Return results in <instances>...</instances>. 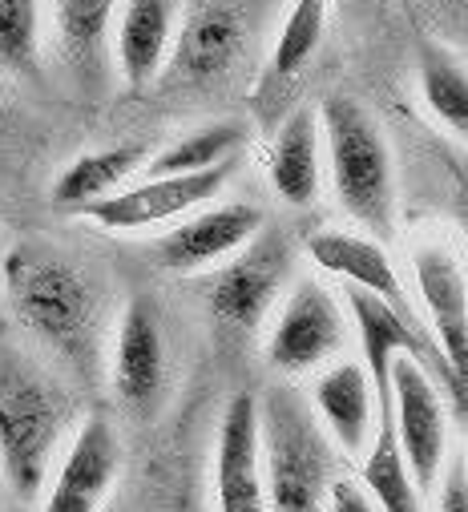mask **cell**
<instances>
[{
  "label": "cell",
  "mask_w": 468,
  "mask_h": 512,
  "mask_svg": "<svg viewBox=\"0 0 468 512\" xmlns=\"http://www.w3.org/2000/svg\"><path fill=\"white\" fill-rule=\"evenodd\" d=\"M77 416L81 404L57 375L17 347H0V480L21 504L45 492Z\"/></svg>",
  "instance_id": "2"
},
{
  "label": "cell",
  "mask_w": 468,
  "mask_h": 512,
  "mask_svg": "<svg viewBox=\"0 0 468 512\" xmlns=\"http://www.w3.org/2000/svg\"><path fill=\"white\" fill-rule=\"evenodd\" d=\"M122 468V440L105 416H85L65 444L41 512H97Z\"/></svg>",
  "instance_id": "12"
},
{
  "label": "cell",
  "mask_w": 468,
  "mask_h": 512,
  "mask_svg": "<svg viewBox=\"0 0 468 512\" xmlns=\"http://www.w3.org/2000/svg\"><path fill=\"white\" fill-rule=\"evenodd\" d=\"M263 226H267V218L251 202H226V206H210V210L198 206L178 226H170L166 234L154 238V246H150L154 267H162L170 275H202V271L218 267L222 259H230L239 246H247Z\"/></svg>",
  "instance_id": "11"
},
{
  "label": "cell",
  "mask_w": 468,
  "mask_h": 512,
  "mask_svg": "<svg viewBox=\"0 0 468 512\" xmlns=\"http://www.w3.org/2000/svg\"><path fill=\"white\" fill-rule=\"evenodd\" d=\"M307 259L319 271L343 279L347 287H360V291H368V295H376V299H384V303H392L400 311H412L408 291H404V283H400V275H396V267L388 259V250L368 234L315 230L307 238Z\"/></svg>",
  "instance_id": "17"
},
{
  "label": "cell",
  "mask_w": 468,
  "mask_h": 512,
  "mask_svg": "<svg viewBox=\"0 0 468 512\" xmlns=\"http://www.w3.org/2000/svg\"><path fill=\"white\" fill-rule=\"evenodd\" d=\"M259 452L267 512H323L335 480V456L323 424L291 388H267L259 400Z\"/></svg>",
  "instance_id": "4"
},
{
  "label": "cell",
  "mask_w": 468,
  "mask_h": 512,
  "mask_svg": "<svg viewBox=\"0 0 468 512\" xmlns=\"http://www.w3.org/2000/svg\"><path fill=\"white\" fill-rule=\"evenodd\" d=\"M436 512H468V468L456 456L452 468L440 480V496H436Z\"/></svg>",
  "instance_id": "26"
},
{
  "label": "cell",
  "mask_w": 468,
  "mask_h": 512,
  "mask_svg": "<svg viewBox=\"0 0 468 512\" xmlns=\"http://www.w3.org/2000/svg\"><path fill=\"white\" fill-rule=\"evenodd\" d=\"M5 303L13 319L73 379L93 383L105 347V283L77 254L25 238L5 254Z\"/></svg>",
  "instance_id": "1"
},
{
  "label": "cell",
  "mask_w": 468,
  "mask_h": 512,
  "mask_svg": "<svg viewBox=\"0 0 468 512\" xmlns=\"http://www.w3.org/2000/svg\"><path fill=\"white\" fill-rule=\"evenodd\" d=\"M388 388H392V432H396L404 468L420 488V496H428V488L444 472V452H448V416H444L440 388L432 371L412 355L392 359Z\"/></svg>",
  "instance_id": "8"
},
{
  "label": "cell",
  "mask_w": 468,
  "mask_h": 512,
  "mask_svg": "<svg viewBox=\"0 0 468 512\" xmlns=\"http://www.w3.org/2000/svg\"><path fill=\"white\" fill-rule=\"evenodd\" d=\"M412 267H416V291H420L428 323H432V343H436L440 359L448 363V371L468 383V279H464V267L440 242L416 246Z\"/></svg>",
  "instance_id": "14"
},
{
  "label": "cell",
  "mask_w": 468,
  "mask_h": 512,
  "mask_svg": "<svg viewBox=\"0 0 468 512\" xmlns=\"http://www.w3.org/2000/svg\"><path fill=\"white\" fill-rule=\"evenodd\" d=\"M45 45V0H0V77H33Z\"/></svg>",
  "instance_id": "24"
},
{
  "label": "cell",
  "mask_w": 468,
  "mask_h": 512,
  "mask_svg": "<svg viewBox=\"0 0 468 512\" xmlns=\"http://www.w3.org/2000/svg\"><path fill=\"white\" fill-rule=\"evenodd\" d=\"M247 130L239 121H214V125H202V130L178 138L174 146L158 150L154 158H146V178H162V174H198V170H210V166H222L239 154Z\"/></svg>",
  "instance_id": "22"
},
{
  "label": "cell",
  "mask_w": 468,
  "mask_h": 512,
  "mask_svg": "<svg viewBox=\"0 0 468 512\" xmlns=\"http://www.w3.org/2000/svg\"><path fill=\"white\" fill-rule=\"evenodd\" d=\"M323 512H380V504L372 500V492L356 480H331L327 488V508Z\"/></svg>",
  "instance_id": "25"
},
{
  "label": "cell",
  "mask_w": 468,
  "mask_h": 512,
  "mask_svg": "<svg viewBox=\"0 0 468 512\" xmlns=\"http://www.w3.org/2000/svg\"><path fill=\"white\" fill-rule=\"evenodd\" d=\"M234 162L198 170V174H162V178H146L138 186L117 190L93 206L81 210L85 222H93L105 234H138V230H154L166 222L186 218L190 210L214 202L222 194V186L230 182Z\"/></svg>",
  "instance_id": "9"
},
{
  "label": "cell",
  "mask_w": 468,
  "mask_h": 512,
  "mask_svg": "<svg viewBox=\"0 0 468 512\" xmlns=\"http://www.w3.org/2000/svg\"><path fill=\"white\" fill-rule=\"evenodd\" d=\"M117 0H53V33L61 57L77 73H97L113 37Z\"/></svg>",
  "instance_id": "20"
},
{
  "label": "cell",
  "mask_w": 468,
  "mask_h": 512,
  "mask_svg": "<svg viewBox=\"0 0 468 512\" xmlns=\"http://www.w3.org/2000/svg\"><path fill=\"white\" fill-rule=\"evenodd\" d=\"M343 343H347V315L339 299L323 283L299 279L279 319L271 323L267 363L283 375H303L331 363L343 351Z\"/></svg>",
  "instance_id": "10"
},
{
  "label": "cell",
  "mask_w": 468,
  "mask_h": 512,
  "mask_svg": "<svg viewBox=\"0 0 468 512\" xmlns=\"http://www.w3.org/2000/svg\"><path fill=\"white\" fill-rule=\"evenodd\" d=\"M420 5H424V17L444 29L448 41L452 37L460 41V33H464V0H420Z\"/></svg>",
  "instance_id": "27"
},
{
  "label": "cell",
  "mask_w": 468,
  "mask_h": 512,
  "mask_svg": "<svg viewBox=\"0 0 468 512\" xmlns=\"http://www.w3.org/2000/svg\"><path fill=\"white\" fill-rule=\"evenodd\" d=\"M267 178H271V190L295 210H303L319 198V182H323L319 113L311 105H291L279 117L275 142L267 150Z\"/></svg>",
  "instance_id": "18"
},
{
  "label": "cell",
  "mask_w": 468,
  "mask_h": 512,
  "mask_svg": "<svg viewBox=\"0 0 468 512\" xmlns=\"http://www.w3.org/2000/svg\"><path fill=\"white\" fill-rule=\"evenodd\" d=\"M319 138L327 142L331 190L351 222H360L372 238H392L396 230V166L392 150L372 113L343 93L323 97Z\"/></svg>",
  "instance_id": "3"
},
{
  "label": "cell",
  "mask_w": 468,
  "mask_h": 512,
  "mask_svg": "<svg viewBox=\"0 0 468 512\" xmlns=\"http://www.w3.org/2000/svg\"><path fill=\"white\" fill-rule=\"evenodd\" d=\"M109 388L130 416L154 420L170 396V343L162 311L150 295L126 303L113 331L109 355Z\"/></svg>",
  "instance_id": "7"
},
{
  "label": "cell",
  "mask_w": 468,
  "mask_h": 512,
  "mask_svg": "<svg viewBox=\"0 0 468 512\" xmlns=\"http://www.w3.org/2000/svg\"><path fill=\"white\" fill-rule=\"evenodd\" d=\"M142 166H146V146L142 142H117V146H105V150H89L57 174V182L49 190V202L61 214H81L85 206L117 194Z\"/></svg>",
  "instance_id": "19"
},
{
  "label": "cell",
  "mask_w": 468,
  "mask_h": 512,
  "mask_svg": "<svg viewBox=\"0 0 468 512\" xmlns=\"http://www.w3.org/2000/svg\"><path fill=\"white\" fill-rule=\"evenodd\" d=\"M287 275H291V242L279 230H259L230 259L210 267V275L198 283V295L218 327L234 335H255L271 315Z\"/></svg>",
  "instance_id": "6"
},
{
  "label": "cell",
  "mask_w": 468,
  "mask_h": 512,
  "mask_svg": "<svg viewBox=\"0 0 468 512\" xmlns=\"http://www.w3.org/2000/svg\"><path fill=\"white\" fill-rule=\"evenodd\" d=\"M214 500L218 512H267L255 392H239L222 412L214 440Z\"/></svg>",
  "instance_id": "13"
},
{
  "label": "cell",
  "mask_w": 468,
  "mask_h": 512,
  "mask_svg": "<svg viewBox=\"0 0 468 512\" xmlns=\"http://www.w3.org/2000/svg\"><path fill=\"white\" fill-rule=\"evenodd\" d=\"M182 17V0H117L113 17V65L130 89L158 85L174 33Z\"/></svg>",
  "instance_id": "15"
},
{
  "label": "cell",
  "mask_w": 468,
  "mask_h": 512,
  "mask_svg": "<svg viewBox=\"0 0 468 512\" xmlns=\"http://www.w3.org/2000/svg\"><path fill=\"white\" fill-rule=\"evenodd\" d=\"M251 41V0H182L178 33L158 81L170 89H210L247 61Z\"/></svg>",
  "instance_id": "5"
},
{
  "label": "cell",
  "mask_w": 468,
  "mask_h": 512,
  "mask_svg": "<svg viewBox=\"0 0 468 512\" xmlns=\"http://www.w3.org/2000/svg\"><path fill=\"white\" fill-rule=\"evenodd\" d=\"M364 488L372 492L380 512H424L420 488L412 484L392 432V412H376V432L364 448Z\"/></svg>",
  "instance_id": "21"
},
{
  "label": "cell",
  "mask_w": 468,
  "mask_h": 512,
  "mask_svg": "<svg viewBox=\"0 0 468 512\" xmlns=\"http://www.w3.org/2000/svg\"><path fill=\"white\" fill-rule=\"evenodd\" d=\"M315 420L331 436V444L347 456H364L372 432H376V392L364 363L356 359H339L331 363L311 388Z\"/></svg>",
  "instance_id": "16"
},
{
  "label": "cell",
  "mask_w": 468,
  "mask_h": 512,
  "mask_svg": "<svg viewBox=\"0 0 468 512\" xmlns=\"http://www.w3.org/2000/svg\"><path fill=\"white\" fill-rule=\"evenodd\" d=\"M420 93L444 130L464 138V130H468V77H464V65L456 53H448L440 45L420 49Z\"/></svg>",
  "instance_id": "23"
}]
</instances>
